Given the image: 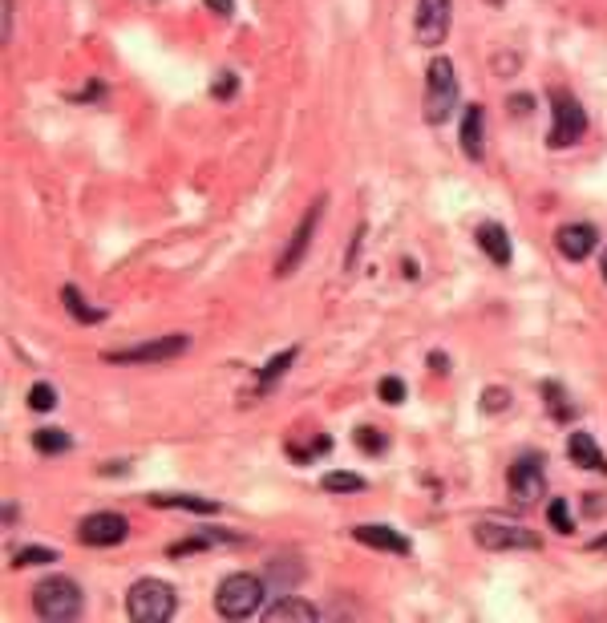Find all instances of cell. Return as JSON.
<instances>
[{
    "instance_id": "6da1fadb",
    "label": "cell",
    "mask_w": 607,
    "mask_h": 623,
    "mask_svg": "<svg viewBox=\"0 0 607 623\" xmlns=\"http://www.w3.org/2000/svg\"><path fill=\"white\" fill-rule=\"evenodd\" d=\"M458 110V77H454V62L449 57H433L429 69H425V122L441 126L449 122Z\"/></svg>"
},
{
    "instance_id": "7a4b0ae2",
    "label": "cell",
    "mask_w": 607,
    "mask_h": 623,
    "mask_svg": "<svg viewBox=\"0 0 607 623\" xmlns=\"http://www.w3.org/2000/svg\"><path fill=\"white\" fill-rule=\"evenodd\" d=\"M33 608L49 623H69L82 616V587L69 575H49L45 583H37V591H33Z\"/></svg>"
},
{
    "instance_id": "3957f363",
    "label": "cell",
    "mask_w": 607,
    "mask_h": 623,
    "mask_svg": "<svg viewBox=\"0 0 607 623\" xmlns=\"http://www.w3.org/2000/svg\"><path fill=\"white\" fill-rule=\"evenodd\" d=\"M126 611L134 623H167L175 616V587L167 579H138L126 595Z\"/></svg>"
},
{
    "instance_id": "277c9868",
    "label": "cell",
    "mask_w": 607,
    "mask_h": 623,
    "mask_svg": "<svg viewBox=\"0 0 607 623\" xmlns=\"http://www.w3.org/2000/svg\"><path fill=\"white\" fill-rule=\"evenodd\" d=\"M215 608H219V616L227 619H247L255 616L259 608H264V583H259L255 575H227L219 583V595H215Z\"/></svg>"
},
{
    "instance_id": "5b68a950",
    "label": "cell",
    "mask_w": 607,
    "mask_h": 623,
    "mask_svg": "<svg viewBox=\"0 0 607 623\" xmlns=\"http://www.w3.org/2000/svg\"><path fill=\"white\" fill-rule=\"evenodd\" d=\"M551 114H554V126H551V134H546V142H551L554 150H563V146H575L579 138L587 134L583 106H579V101L571 98L567 90H551Z\"/></svg>"
},
{
    "instance_id": "8992f818",
    "label": "cell",
    "mask_w": 607,
    "mask_h": 623,
    "mask_svg": "<svg viewBox=\"0 0 607 623\" xmlns=\"http://www.w3.org/2000/svg\"><path fill=\"white\" fill-rule=\"evenodd\" d=\"M190 349V336L182 332H170L162 340H150V344H138V349H118V352H106L110 365H159V360H170V357H182Z\"/></svg>"
},
{
    "instance_id": "52a82bcc",
    "label": "cell",
    "mask_w": 607,
    "mask_h": 623,
    "mask_svg": "<svg viewBox=\"0 0 607 623\" xmlns=\"http://www.w3.org/2000/svg\"><path fill=\"white\" fill-rule=\"evenodd\" d=\"M474 539L486 551H539V534L526 531V526H510V522H478L474 526Z\"/></svg>"
},
{
    "instance_id": "ba28073f",
    "label": "cell",
    "mask_w": 607,
    "mask_h": 623,
    "mask_svg": "<svg viewBox=\"0 0 607 623\" xmlns=\"http://www.w3.org/2000/svg\"><path fill=\"white\" fill-rule=\"evenodd\" d=\"M449 13H454V5H449V0H418V24H413V33H418V45L438 49L441 41H446Z\"/></svg>"
},
{
    "instance_id": "9c48e42d",
    "label": "cell",
    "mask_w": 607,
    "mask_h": 623,
    "mask_svg": "<svg viewBox=\"0 0 607 623\" xmlns=\"http://www.w3.org/2000/svg\"><path fill=\"white\" fill-rule=\"evenodd\" d=\"M506 482H510V498L518 502V506H531L535 498H543V490H546V478H543V462L539 457H518L515 465H510V474H506Z\"/></svg>"
},
{
    "instance_id": "30bf717a",
    "label": "cell",
    "mask_w": 607,
    "mask_h": 623,
    "mask_svg": "<svg viewBox=\"0 0 607 623\" xmlns=\"http://www.w3.org/2000/svg\"><path fill=\"white\" fill-rule=\"evenodd\" d=\"M126 534H130V522L121 514H110V510L82 518V526H77V539H82L85 547H118Z\"/></svg>"
},
{
    "instance_id": "8fae6325",
    "label": "cell",
    "mask_w": 607,
    "mask_h": 623,
    "mask_svg": "<svg viewBox=\"0 0 607 623\" xmlns=\"http://www.w3.org/2000/svg\"><path fill=\"white\" fill-rule=\"evenodd\" d=\"M320 211H324V198H320V203L312 206V211L300 219V227H296V235H292L288 251H284V255H280V264H275V275H292V272H296V267H300L304 251H308V244H312V231H316V223H320Z\"/></svg>"
},
{
    "instance_id": "7c38bea8",
    "label": "cell",
    "mask_w": 607,
    "mask_h": 623,
    "mask_svg": "<svg viewBox=\"0 0 607 623\" xmlns=\"http://www.w3.org/2000/svg\"><path fill=\"white\" fill-rule=\"evenodd\" d=\"M352 539L364 542L372 551H389V555H409V539L397 534L393 526H381V522H361L352 526Z\"/></svg>"
},
{
    "instance_id": "4fadbf2b",
    "label": "cell",
    "mask_w": 607,
    "mask_h": 623,
    "mask_svg": "<svg viewBox=\"0 0 607 623\" xmlns=\"http://www.w3.org/2000/svg\"><path fill=\"white\" fill-rule=\"evenodd\" d=\"M554 244H559V251L571 264H579V259H587L595 251L600 235H595V227H587V223H571V227H563L559 235H554Z\"/></svg>"
},
{
    "instance_id": "5bb4252c",
    "label": "cell",
    "mask_w": 607,
    "mask_h": 623,
    "mask_svg": "<svg viewBox=\"0 0 607 623\" xmlns=\"http://www.w3.org/2000/svg\"><path fill=\"white\" fill-rule=\"evenodd\" d=\"M482 142H486V114H482V106H470L462 118V154L478 162L482 150H486Z\"/></svg>"
},
{
    "instance_id": "9a60e30c",
    "label": "cell",
    "mask_w": 607,
    "mask_h": 623,
    "mask_svg": "<svg viewBox=\"0 0 607 623\" xmlns=\"http://www.w3.org/2000/svg\"><path fill=\"white\" fill-rule=\"evenodd\" d=\"M567 454L575 465H583V470H600L607 474V457L600 454V446L592 441V434H571L567 437Z\"/></svg>"
},
{
    "instance_id": "2e32d148",
    "label": "cell",
    "mask_w": 607,
    "mask_h": 623,
    "mask_svg": "<svg viewBox=\"0 0 607 623\" xmlns=\"http://www.w3.org/2000/svg\"><path fill=\"white\" fill-rule=\"evenodd\" d=\"M478 247H482L498 267L510 264V235L498 227V223H482V227H478Z\"/></svg>"
},
{
    "instance_id": "e0dca14e",
    "label": "cell",
    "mask_w": 607,
    "mask_h": 623,
    "mask_svg": "<svg viewBox=\"0 0 607 623\" xmlns=\"http://www.w3.org/2000/svg\"><path fill=\"white\" fill-rule=\"evenodd\" d=\"M288 619H316V608H312L308 599H296V595H284V599H275L272 608H267V623H288Z\"/></svg>"
},
{
    "instance_id": "ac0fdd59",
    "label": "cell",
    "mask_w": 607,
    "mask_h": 623,
    "mask_svg": "<svg viewBox=\"0 0 607 623\" xmlns=\"http://www.w3.org/2000/svg\"><path fill=\"white\" fill-rule=\"evenodd\" d=\"M150 506H175V510H195V514H215L219 502L215 498H195V494H150Z\"/></svg>"
},
{
    "instance_id": "d6986e66",
    "label": "cell",
    "mask_w": 607,
    "mask_h": 623,
    "mask_svg": "<svg viewBox=\"0 0 607 623\" xmlns=\"http://www.w3.org/2000/svg\"><path fill=\"white\" fill-rule=\"evenodd\" d=\"M219 542H239L236 534H219V531H203V534H195V539H187V542H175V547L167 551L170 559H182V555H190V551H207V547H219Z\"/></svg>"
},
{
    "instance_id": "ffe728a7",
    "label": "cell",
    "mask_w": 607,
    "mask_h": 623,
    "mask_svg": "<svg viewBox=\"0 0 607 623\" xmlns=\"http://www.w3.org/2000/svg\"><path fill=\"white\" fill-rule=\"evenodd\" d=\"M61 300H65L69 316H73V320H82V324H98V320H106V312L85 304V300H82V292H77L73 283H69V288H61Z\"/></svg>"
},
{
    "instance_id": "44dd1931",
    "label": "cell",
    "mask_w": 607,
    "mask_h": 623,
    "mask_svg": "<svg viewBox=\"0 0 607 623\" xmlns=\"http://www.w3.org/2000/svg\"><path fill=\"white\" fill-rule=\"evenodd\" d=\"M320 486L332 490V494H361V490H364V478H361V474L332 470V474H324V478H320Z\"/></svg>"
},
{
    "instance_id": "7402d4cb",
    "label": "cell",
    "mask_w": 607,
    "mask_h": 623,
    "mask_svg": "<svg viewBox=\"0 0 607 623\" xmlns=\"http://www.w3.org/2000/svg\"><path fill=\"white\" fill-rule=\"evenodd\" d=\"M33 446H37L41 454H65V449L73 446V437H69L65 429H37V434H33Z\"/></svg>"
},
{
    "instance_id": "603a6c76",
    "label": "cell",
    "mask_w": 607,
    "mask_h": 623,
    "mask_svg": "<svg viewBox=\"0 0 607 623\" xmlns=\"http://www.w3.org/2000/svg\"><path fill=\"white\" fill-rule=\"evenodd\" d=\"M292 360H296V349H284L280 357H272V360H267V365H264V373H259V388H272L275 380H280L284 373H288V365H292Z\"/></svg>"
},
{
    "instance_id": "cb8c5ba5",
    "label": "cell",
    "mask_w": 607,
    "mask_h": 623,
    "mask_svg": "<svg viewBox=\"0 0 607 623\" xmlns=\"http://www.w3.org/2000/svg\"><path fill=\"white\" fill-rule=\"evenodd\" d=\"M546 522H551L559 534H571V531H575V514H571L567 498H554L551 506H546Z\"/></svg>"
},
{
    "instance_id": "d4e9b609",
    "label": "cell",
    "mask_w": 607,
    "mask_h": 623,
    "mask_svg": "<svg viewBox=\"0 0 607 623\" xmlns=\"http://www.w3.org/2000/svg\"><path fill=\"white\" fill-rule=\"evenodd\" d=\"M53 405H57V388H53V385H45V380H37V385L29 388V409L49 413Z\"/></svg>"
},
{
    "instance_id": "484cf974",
    "label": "cell",
    "mask_w": 607,
    "mask_h": 623,
    "mask_svg": "<svg viewBox=\"0 0 607 623\" xmlns=\"http://www.w3.org/2000/svg\"><path fill=\"white\" fill-rule=\"evenodd\" d=\"M16 567H41V562H57V551H45V547H24L13 555Z\"/></svg>"
},
{
    "instance_id": "4316f807",
    "label": "cell",
    "mask_w": 607,
    "mask_h": 623,
    "mask_svg": "<svg viewBox=\"0 0 607 623\" xmlns=\"http://www.w3.org/2000/svg\"><path fill=\"white\" fill-rule=\"evenodd\" d=\"M357 446L364 449V454H385V434H381V429H372V426H361L357 429Z\"/></svg>"
},
{
    "instance_id": "83f0119b",
    "label": "cell",
    "mask_w": 607,
    "mask_h": 623,
    "mask_svg": "<svg viewBox=\"0 0 607 623\" xmlns=\"http://www.w3.org/2000/svg\"><path fill=\"white\" fill-rule=\"evenodd\" d=\"M377 393H381V401H385V405H401L405 401V380L401 377H385Z\"/></svg>"
},
{
    "instance_id": "f1b7e54d",
    "label": "cell",
    "mask_w": 607,
    "mask_h": 623,
    "mask_svg": "<svg viewBox=\"0 0 607 623\" xmlns=\"http://www.w3.org/2000/svg\"><path fill=\"white\" fill-rule=\"evenodd\" d=\"M543 393L551 397V413H554V417H559V421H567V417H571V405H563V388L554 385V380H546V385H543Z\"/></svg>"
},
{
    "instance_id": "f546056e",
    "label": "cell",
    "mask_w": 607,
    "mask_h": 623,
    "mask_svg": "<svg viewBox=\"0 0 607 623\" xmlns=\"http://www.w3.org/2000/svg\"><path fill=\"white\" fill-rule=\"evenodd\" d=\"M506 405H510L506 388H486V393H482V409L486 413H498V409H506Z\"/></svg>"
},
{
    "instance_id": "4dcf8cb0",
    "label": "cell",
    "mask_w": 607,
    "mask_h": 623,
    "mask_svg": "<svg viewBox=\"0 0 607 623\" xmlns=\"http://www.w3.org/2000/svg\"><path fill=\"white\" fill-rule=\"evenodd\" d=\"M236 85H239V77L231 73V69H223V73H219V81L211 85V93L223 101V98H231V93H236Z\"/></svg>"
},
{
    "instance_id": "1f68e13d",
    "label": "cell",
    "mask_w": 607,
    "mask_h": 623,
    "mask_svg": "<svg viewBox=\"0 0 607 623\" xmlns=\"http://www.w3.org/2000/svg\"><path fill=\"white\" fill-rule=\"evenodd\" d=\"M203 5L211 8L215 16H231V13H236V0H203Z\"/></svg>"
},
{
    "instance_id": "d6a6232c",
    "label": "cell",
    "mask_w": 607,
    "mask_h": 623,
    "mask_svg": "<svg viewBox=\"0 0 607 623\" xmlns=\"http://www.w3.org/2000/svg\"><path fill=\"white\" fill-rule=\"evenodd\" d=\"M0 41H13V0H5V29H0Z\"/></svg>"
},
{
    "instance_id": "836d02e7",
    "label": "cell",
    "mask_w": 607,
    "mask_h": 623,
    "mask_svg": "<svg viewBox=\"0 0 607 623\" xmlns=\"http://www.w3.org/2000/svg\"><path fill=\"white\" fill-rule=\"evenodd\" d=\"M510 106H515V114H518V118H523V114H526V110H531V106H535V101H531V98H510Z\"/></svg>"
},
{
    "instance_id": "e575fe53",
    "label": "cell",
    "mask_w": 607,
    "mask_h": 623,
    "mask_svg": "<svg viewBox=\"0 0 607 623\" xmlns=\"http://www.w3.org/2000/svg\"><path fill=\"white\" fill-rule=\"evenodd\" d=\"M429 365L438 369V373H449V369H446V357H441V352H433V357H429Z\"/></svg>"
},
{
    "instance_id": "d590c367",
    "label": "cell",
    "mask_w": 607,
    "mask_h": 623,
    "mask_svg": "<svg viewBox=\"0 0 607 623\" xmlns=\"http://www.w3.org/2000/svg\"><path fill=\"white\" fill-rule=\"evenodd\" d=\"M600 272H603V280H607V251H603V264H600Z\"/></svg>"
},
{
    "instance_id": "8d00e7d4",
    "label": "cell",
    "mask_w": 607,
    "mask_h": 623,
    "mask_svg": "<svg viewBox=\"0 0 607 623\" xmlns=\"http://www.w3.org/2000/svg\"><path fill=\"white\" fill-rule=\"evenodd\" d=\"M595 547H603V551H607V539H603V542H595Z\"/></svg>"
}]
</instances>
